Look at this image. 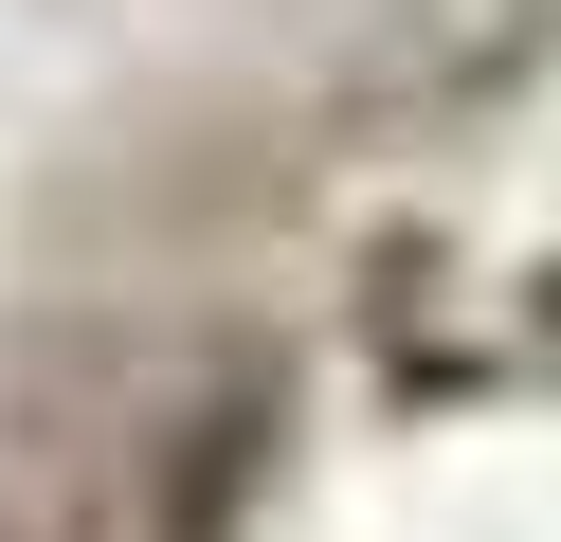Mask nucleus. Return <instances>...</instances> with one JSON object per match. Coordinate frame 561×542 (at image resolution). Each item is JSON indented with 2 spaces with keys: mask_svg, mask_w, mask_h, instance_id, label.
Instances as JSON below:
<instances>
[{
  "mask_svg": "<svg viewBox=\"0 0 561 542\" xmlns=\"http://www.w3.org/2000/svg\"><path fill=\"white\" fill-rule=\"evenodd\" d=\"M236 452H254V380L236 361H146L0 470V542H218Z\"/></svg>",
  "mask_w": 561,
  "mask_h": 542,
  "instance_id": "nucleus-1",
  "label": "nucleus"
}]
</instances>
